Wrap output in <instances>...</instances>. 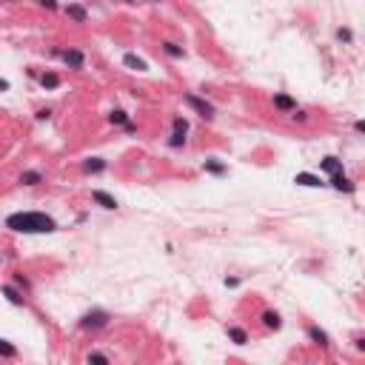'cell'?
<instances>
[{
    "instance_id": "obj_1",
    "label": "cell",
    "mask_w": 365,
    "mask_h": 365,
    "mask_svg": "<svg viewBox=\"0 0 365 365\" xmlns=\"http://www.w3.org/2000/svg\"><path fill=\"white\" fill-rule=\"evenodd\" d=\"M6 228L18 234H52L57 231V223L43 211H18L6 217Z\"/></svg>"
},
{
    "instance_id": "obj_2",
    "label": "cell",
    "mask_w": 365,
    "mask_h": 365,
    "mask_svg": "<svg viewBox=\"0 0 365 365\" xmlns=\"http://www.w3.org/2000/svg\"><path fill=\"white\" fill-rule=\"evenodd\" d=\"M183 100H186L188 106L194 108L197 114L203 117V120H214V106H211V103H208V100L197 97V94H191V91H186V94H183Z\"/></svg>"
},
{
    "instance_id": "obj_3",
    "label": "cell",
    "mask_w": 365,
    "mask_h": 365,
    "mask_svg": "<svg viewBox=\"0 0 365 365\" xmlns=\"http://www.w3.org/2000/svg\"><path fill=\"white\" fill-rule=\"evenodd\" d=\"M108 317L106 311H89V314H83V320H80V328L83 331H100V328H106L108 325Z\"/></svg>"
},
{
    "instance_id": "obj_4",
    "label": "cell",
    "mask_w": 365,
    "mask_h": 365,
    "mask_svg": "<svg viewBox=\"0 0 365 365\" xmlns=\"http://www.w3.org/2000/svg\"><path fill=\"white\" fill-rule=\"evenodd\" d=\"M54 54H57L69 69H83V52H77V49H66V52H54Z\"/></svg>"
},
{
    "instance_id": "obj_5",
    "label": "cell",
    "mask_w": 365,
    "mask_h": 365,
    "mask_svg": "<svg viewBox=\"0 0 365 365\" xmlns=\"http://www.w3.org/2000/svg\"><path fill=\"white\" fill-rule=\"evenodd\" d=\"M91 200H94L100 208H108V211H114L117 208V200L111 194H106V191H91Z\"/></svg>"
},
{
    "instance_id": "obj_6",
    "label": "cell",
    "mask_w": 365,
    "mask_h": 365,
    "mask_svg": "<svg viewBox=\"0 0 365 365\" xmlns=\"http://www.w3.org/2000/svg\"><path fill=\"white\" fill-rule=\"evenodd\" d=\"M66 15H69L74 23H86V20H89V12L83 9L80 3H69V6H66Z\"/></svg>"
},
{
    "instance_id": "obj_7",
    "label": "cell",
    "mask_w": 365,
    "mask_h": 365,
    "mask_svg": "<svg viewBox=\"0 0 365 365\" xmlns=\"http://www.w3.org/2000/svg\"><path fill=\"white\" fill-rule=\"evenodd\" d=\"M331 186L337 188V191H354V183L342 174V171H337V174H331Z\"/></svg>"
},
{
    "instance_id": "obj_8",
    "label": "cell",
    "mask_w": 365,
    "mask_h": 365,
    "mask_svg": "<svg viewBox=\"0 0 365 365\" xmlns=\"http://www.w3.org/2000/svg\"><path fill=\"white\" fill-rule=\"evenodd\" d=\"M274 106L280 111H297V100L288 97V94H274Z\"/></svg>"
},
{
    "instance_id": "obj_9",
    "label": "cell",
    "mask_w": 365,
    "mask_h": 365,
    "mask_svg": "<svg viewBox=\"0 0 365 365\" xmlns=\"http://www.w3.org/2000/svg\"><path fill=\"white\" fill-rule=\"evenodd\" d=\"M308 337H311L320 348H328L331 345V342H328V334H325L322 328H317V325H308Z\"/></svg>"
},
{
    "instance_id": "obj_10",
    "label": "cell",
    "mask_w": 365,
    "mask_h": 365,
    "mask_svg": "<svg viewBox=\"0 0 365 365\" xmlns=\"http://www.w3.org/2000/svg\"><path fill=\"white\" fill-rule=\"evenodd\" d=\"M294 183H300V186H308V188H320V186H325V183H322L320 177H314V174H297L294 177Z\"/></svg>"
},
{
    "instance_id": "obj_11",
    "label": "cell",
    "mask_w": 365,
    "mask_h": 365,
    "mask_svg": "<svg viewBox=\"0 0 365 365\" xmlns=\"http://www.w3.org/2000/svg\"><path fill=\"white\" fill-rule=\"evenodd\" d=\"M123 66H129V69H134V71H146L149 66H146V60L143 57H137V54H126L123 57Z\"/></svg>"
},
{
    "instance_id": "obj_12",
    "label": "cell",
    "mask_w": 365,
    "mask_h": 365,
    "mask_svg": "<svg viewBox=\"0 0 365 365\" xmlns=\"http://www.w3.org/2000/svg\"><path fill=\"white\" fill-rule=\"evenodd\" d=\"M103 169H106V160H100V157H91V160L83 163V171L86 174H100Z\"/></svg>"
},
{
    "instance_id": "obj_13",
    "label": "cell",
    "mask_w": 365,
    "mask_h": 365,
    "mask_svg": "<svg viewBox=\"0 0 365 365\" xmlns=\"http://www.w3.org/2000/svg\"><path fill=\"white\" fill-rule=\"evenodd\" d=\"M260 320H263V325H266V328H271V331H277L280 325H283L277 311H263V317H260Z\"/></svg>"
},
{
    "instance_id": "obj_14",
    "label": "cell",
    "mask_w": 365,
    "mask_h": 365,
    "mask_svg": "<svg viewBox=\"0 0 365 365\" xmlns=\"http://www.w3.org/2000/svg\"><path fill=\"white\" fill-rule=\"evenodd\" d=\"M320 169L325 171V174H337V171H342V160H337V157H325V160L320 163Z\"/></svg>"
},
{
    "instance_id": "obj_15",
    "label": "cell",
    "mask_w": 365,
    "mask_h": 365,
    "mask_svg": "<svg viewBox=\"0 0 365 365\" xmlns=\"http://www.w3.org/2000/svg\"><path fill=\"white\" fill-rule=\"evenodd\" d=\"M40 86H43V89H57V86H60V77H57L54 71H43V74H40Z\"/></svg>"
},
{
    "instance_id": "obj_16",
    "label": "cell",
    "mask_w": 365,
    "mask_h": 365,
    "mask_svg": "<svg viewBox=\"0 0 365 365\" xmlns=\"http://www.w3.org/2000/svg\"><path fill=\"white\" fill-rule=\"evenodd\" d=\"M3 297H9L12 305H23V303H26V297L20 294V291H15L12 285H3Z\"/></svg>"
},
{
    "instance_id": "obj_17",
    "label": "cell",
    "mask_w": 365,
    "mask_h": 365,
    "mask_svg": "<svg viewBox=\"0 0 365 365\" xmlns=\"http://www.w3.org/2000/svg\"><path fill=\"white\" fill-rule=\"evenodd\" d=\"M20 183L23 186H37V183H43V174L40 171H23L20 174Z\"/></svg>"
},
{
    "instance_id": "obj_18",
    "label": "cell",
    "mask_w": 365,
    "mask_h": 365,
    "mask_svg": "<svg viewBox=\"0 0 365 365\" xmlns=\"http://www.w3.org/2000/svg\"><path fill=\"white\" fill-rule=\"evenodd\" d=\"M228 339H234L237 345H246V342H249V334L242 328H237V325H231V328H228Z\"/></svg>"
},
{
    "instance_id": "obj_19",
    "label": "cell",
    "mask_w": 365,
    "mask_h": 365,
    "mask_svg": "<svg viewBox=\"0 0 365 365\" xmlns=\"http://www.w3.org/2000/svg\"><path fill=\"white\" fill-rule=\"evenodd\" d=\"M163 52H166V54H171V57H186V52H183V46L171 43V40H166V43H163Z\"/></svg>"
},
{
    "instance_id": "obj_20",
    "label": "cell",
    "mask_w": 365,
    "mask_h": 365,
    "mask_svg": "<svg viewBox=\"0 0 365 365\" xmlns=\"http://www.w3.org/2000/svg\"><path fill=\"white\" fill-rule=\"evenodd\" d=\"M108 120H111L114 126H126V123H129V114H126L123 108H114V111L108 114Z\"/></svg>"
},
{
    "instance_id": "obj_21",
    "label": "cell",
    "mask_w": 365,
    "mask_h": 365,
    "mask_svg": "<svg viewBox=\"0 0 365 365\" xmlns=\"http://www.w3.org/2000/svg\"><path fill=\"white\" fill-rule=\"evenodd\" d=\"M0 356H9V359H15V356H18V348L12 345V342H6V339H0Z\"/></svg>"
},
{
    "instance_id": "obj_22",
    "label": "cell",
    "mask_w": 365,
    "mask_h": 365,
    "mask_svg": "<svg viewBox=\"0 0 365 365\" xmlns=\"http://www.w3.org/2000/svg\"><path fill=\"white\" fill-rule=\"evenodd\" d=\"M169 146H171V149H180V146H186V132H180V129H174V134H171Z\"/></svg>"
},
{
    "instance_id": "obj_23",
    "label": "cell",
    "mask_w": 365,
    "mask_h": 365,
    "mask_svg": "<svg viewBox=\"0 0 365 365\" xmlns=\"http://www.w3.org/2000/svg\"><path fill=\"white\" fill-rule=\"evenodd\" d=\"M203 169L211 171V174H225V166H223V163H217V160H205Z\"/></svg>"
},
{
    "instance_id": "obj_24",
    "label": "cell",
    "mask_w": 365,
    "mask_h": 365,
    "mask_svg": "<svg viewBox=\"0 0 365 365\" xmlns=\"http://www.w3.org/2000/svg\"><path fill=\"white\" fill-rule=\"evenodd\" d=\"M86 359H89V362H111V359H108L106 354H100V351H91V354L86 356Z\"/></svg>"
},
{
    "instance_id": "obj_25",
    "label": "cell",
    "mask_w": 365,
    "mask_h": 365,
    "mask_svg": "<svg viewBox=\"0 0 365 365\" xmlns=\"http://www.w3.org/2000/svg\"><path fill=\"white\" fill-rule=\"evenodd\" d=\"M15 285H20L23 291H29V288H32V283H29V280H26L23 274H15Z\"/></svg>"
},
{
    "instance_id": "obj_26",
    "label": "cell",
    "mask_w": 365,
    "mask_h": 365,
    "mask_svg": "<svg viewBox=\"0 0 365 365\" xmlns=\"http://www.w3.org/2000/svg\"><path fill=\"white\" fill-rule=\"evenodd\" d=\"M174 129H180V132H188V120H186V117H174Z\"/></svg>"
},
{
    "instance_id": "obj_27",
    "label": "cell",
    "mask_w": 365,
    "mask_h": 365,
    "mask_svg": "<svg viewBox=\"0 0 365 365\" xmlns=\"http://www.w3.org/2000/svg\"><path fill=\"white\" fill-rule=\"evenodd\" d=\"M337 37H339V40H345V43H351V40H354V35H351L348 29H337Z\"/></svg>"
},
{
    "instance_id": "obj_28",
    "label": "cell",
    "mask_w": 365,
    "mask_h": 365,
    "mask_svg": "<svg viewBox=\"0 0 365 365\" xmlns=\"http://www.w3.org/2000/svg\"><path fill=\"white\" fill-rule=\"evenodd\" d=\"M40 6H46V9H57V0H37Z\"/></svg>"
},
{
    "instance_id": "obj_29",
    "label": "cell",
    "mask_w": 365,
    "mask_h": 365,
    "mask_svg": "<svg viewBox=\"0 0 365 365\" xmlns=\"http://www.w3.org/2000/svg\"><path fill=\"white\" fill-rule=\"evenodd\" d=\"M354 132H356V134H362V132H365V123H362V120H356V123H354Z\"/></svg>"
},
{
    "instance_id": "obj_30",
    "label": "cell",
    "mask_w": 365,
    "mask_h": 365,
    "mask_svg": "<svg viewBox=\"0 0 365 365\" xmlns=\"http://www.w3.org/2000/svg\"><path fill=\"white\" fill-rule=\"evenodd\" d=\"M52 114V111H49V108H40V111H37V120H46V117Z\"/></svg>"
},
{
    "instance_id": "obj_31",
    "label": "cell",
    "mask_w": 365,
    "mask_h": 365,
    "mask_svg": "<svg viewBox=\"0 0 365 365\" xmlns=\"http://www.w3.org/2000/svg\"><path fill=\"white\" fill-rule=\"evenodd\" d=\"M9 89V80H3V77H0V91H6Z\"/></svg>"
}]
</instances>
